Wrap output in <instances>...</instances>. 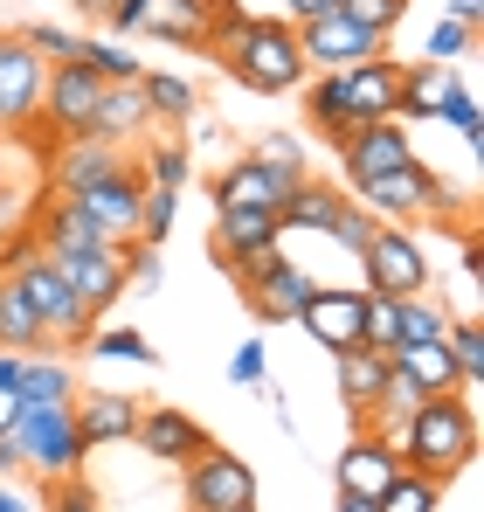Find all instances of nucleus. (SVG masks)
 Wrapping results in <instances>:
<instances>
[{
	"instance_id": "1",
	"label": "nucleus",
	"mask_w": 484,
	"mask_h": 512,
	"mask_svg": "<svg viewBox=\"0 0 484 512\" xmlns=\"http://www.w3.org/2000/svg\"><path fill=\"white\" fill-rule=\"evenodd\" d=\"M388 443L402 450L408 471H422V478L450 485V478L478 457V416H471V402H464V395H429V402H415L402 423L388 429Z\"/></svg>"
},
{
	"instance_id": "2",
	"label": "nucleus",
	"mask_w": 484,
	"mask_h": 512,
	"mask_svg": "<svg viewBox=\"0 0 484 512\" xmlns=\"http://www.w3.org/2000/svg\"><path fill=\"white\" fill-rule=\"evenodd\" d=\"M215 56H222V70H229L242 90H256V97H291V90L312 77V70H305V49H298V28H291V21H270V14H249Z\"/></svg>"
},
{
	"instance_id": "3",
	"label": "nucleus",
	"mask_w": 484,
	"mask_h": 512,
	"mask_svg": "<svg viewBox=\"0 0 484 512\" xmlns=\"http://www.w3.org/2000/svg\"><path fill=\"white\" fill-rule=\"evenodd\" d=\"M14 443H21V471H35V478H77L83 464H90V443L77 436V416H70V402H21V416L7 429Z\"/></svg>"
},
{
	"instance_id": "4",
	"label": "nucleus",
	"mask_w": 484,
	"mask_h": 512,
	"mask_svg": "<svg viewBox=\"0 0 484 512\" xmlns=\"http://www.w3.org/2000/svg\"><path fill=\"white\" fill-rule=\"evenodd\" d=\"M7 277L21 284V298H28V312H35V326H42L49 340H70V346H83L90 333H97V319L83 312V298L70 291V277H63V263H56L49 250L21 256V263H14Z\"/></svg>"
},
{
	"instance_id": "5",
	"label": "nucleus",
	"mask_w": 484,
	"mask_h": 512,
	"mask_svg": "<svg viewBox=\"0 0 484 512\" xmlns=\"http://www.w3.org/2000/svg\"><path fill=\"white\" fill-rule=\"evenodd\" d=\"M360 270H367V291H381V298H422L429 291V250L402 222H374V236L360 243Z\"/></svg>"
},
{
	"instance_id": "6",
	"label": "nucleus",
	"mask_w": 484,
	"mask_h": 512,
	"mask_svg": "<svg viewBox=\"0 0 484 512\" xmlns=\"http://www.w3.org/2000/svg\"><path fill=\"white\" fill-rule=\"evenodd\" d=\"M180 499H187V512H242V506H256V471L236 450L208 443L201 457L180 464Z\"/></svg>"
},
{
	"instance_id": "7",
	"label": "nucleus",
	"mask_w": 484,
	"mask_h": 512,
	"mask_svg": "<svg viewBox=\"0 0 484 512\" xmlns=\"http://www.w3.org/2000/svg\"><path fill=\"white\" fill-rule=\"evenodd\" d=\"M360 194V208L374 215V222H408V215H422V208H457V194L443 187V173L429 167V160H408L402 173H381V180H367V187H353Z\"/></svg>"
},
{
	"instance_id": "8",
	"label": "nucleus",
	"mask_w": 484,
	"mask_h": 512,
	"mask_svg": "<svg viewBox=\"0 0 484 512\" xmlns=\"http://www.w3.org/2000/svg\"><path fill=\"white\" fill-rule=\"evenodd\" d=\"M291 28H298V49H305V70H312V77L353 70V63H367V56H388V42L367 35L360 21H346L339 7H332V14H312V21H291Z\"/></svg>"
},
{
	"instance_id": "9",
	"label": "nucleus",
	"mask_w": 484,
	"mask_h": 512,
	"mask_svg": "<svg viewBox=\"0 0 484 512\" xmlns=\"http://www.w3.org/2000/svg\"><path fill=\"white\" fill-rule=\"evenodd\" d=\"M332 146H339V167H346V180H353V187H367V180H381V173H402L408 160H422L402 118H374V125H353V132H339Z\"/></svg>"
},
{
	"instance_id": "10",
	"label": "nucleus",
	"mask_w": 484,
	"mask_h": 512,
	"mask_svg": "<svg viewBox=\"0 0 484 512\" xmlns=\"http://www.w3.org/2000/svg\"><path fill=\"white\" fill-rule=\"evenodd\" d=\"M236 284H242V305H249V319H256V326H284V319H298V305L312 298V284H319V277H305L291 256L277 250L270 263L236 270Z\"/></svg>"
},
{
	"instance_id": "11",
	"label": "nucleus",
	"mask_w": 484,
	"mask_h": 512,
	"mask_svg": "<svg viewBox=\"0 0 484 512\" xmlns=\"http://www.w3.org/2000/svg\"><path fill=\"white\" fill-rule=\"evenodd\" d=\"M284 250V222L270 208H215V236L208 256H222V270H249V263H270Z\"/></svg>"
},
{
	"instance_id": "12",
	"label": "nucleus",
	"mask_w": 484,
	"mask_h": 512,
	"mask_svg": "<svg viewBox=\"0 0 484 512\" xmlns=\"http://www.w3.org/2000/svg\"><path fill=\"white\" fill-rule=\"evenodd\" d=\"M63 201H77L83 215L111 236V243H132L139 236V201H146V180H139V167L125 160L118 173H104V180H90V187H77V194H63Z\"/></svg>"
},
{
	"instance_id": "13",
	"label": "nucleus",
	"mask_w": 484,
	"mask_h": 512,
	"mask_svg": "<svg viewBox=\"0 0 484 512\" xmlns=\"http://www.w3.org/2000/svg\"><path fill=\"white\" fill-rule=\"evenodd\" d=\"M291 326H305L325 353L367 346V291H325V284H312V298L298 305V319H291Z\"/></svg>"
},
{
	"instance_id": "14",
	"label": "nucleus",
	"mask_w": 484,
	"mask_h": 512,
	"mask_svg": "<svg viewBox=\"0 0 484 512\" xmlns=\"http://www.w3.org/2000/svg\"><path fill=\"white\" fill-rule=\"evenodd\" d=\"M97 104H104V77H97V70H83V63H49V77H42V111H49V125H56L63 139H83V132H90Z\"/></svg>"
},
{
	"instance_id": "15",
	"label": "nucleus",
	"mask_w": 484,
	"mask_h": 512,
	"mask_svg": "<svg viewBox=\"0 0 484 512\" xmlns=\"http://www.w3.org/2000/svg\"><path fill=\"white\" fill-rule=\"evenodd\" d=\"M332 84H339V111H346V132H353V125L395 118L402 63H395V56H367V63H353V70H332Z\"/></svg>"
},
{
	"instance_id": "16",
	"label": "nucleus",
	"mask_w": 484,
	"mask_h": 512,
	"mask_svg": "<svg viewBox=\"0 0 484 512\" xmlns=\"http://www.w3.org/2000/svg\"><path fill=\"white\" fill-rule=\"evenodd\" d=\"M305 173H291V167H270V160H256V153H242L236 167H222L215 173V208H284L291 201V187H298Z\"/></svg>"
},
{
	"instance_id": "17",
	"label": "nucleus",
	"mask_w": 484,
	"mask_h": 512,
	"mask_svg": "<svg viewBox=\"0 0 484 512\" xmlns=\"http://www.w3.org/2000/svg\"><path fill=\"white\" fill-rule=\"evenodd\" d=\"M42 77H49V63L21 42V28L0 35V125L42 118Z\"/></svg>"
},
{
	"instance_id": "18",
	"label": "nucleus",
	"mask_w": 484,
	"mask_h": 512,
	"mask_svg": "<svg viewBox=\"0 0 484 512\" xmlns=\"http://www.w3.org/2000/svg\"><path fill=\"white\" fill-rule=\"evenodd\" d=\"M132 443H139L153 464H173V471H180V464H187V457H201L215 436L194 423L187 409H166V402H160V409H139V423H132Z\"/></svg>"
},
{
	"instance_id": "19",
	"label": "nucleus",
	"mask_w": 484,
	"mask_h": 512,
	"mask_svg": "<svg viewBox=\"0 0 484 512\" xmlns=\"http://www.w3.org/2000/svg\"><path fill=\"white\" fill-rule=\"evenodd\" d=\"M402 471V450L381 436V429H353V443L332 457V478H339V492H360V499H374L388 478Z\"/></svg>"
},
{
	"instance_id": "20",
	"label": "nucleus",
	"mask_w": 484,
	"mask_h": 512,
	"mask_svg": "<svg viewBox=\"0 0 484 512\" xmlns=\"http://www.w3.org/2000/svg\"><path fill=\"white\" fill-rule=\"evenodd\" d=\"M56 263H63V277H70V291L83 298V312H90V319H104V312L125 298V263H118V243L83 250V256H56Z\"/></svg>"
},
{
	"instance_id": "21",
	"label": "nucleus",
	"mask_w": 484,
	"mask_h": 512,
	"mask_svg": "<svg viewBox=\"0 0 484 512\" xmlns=\"http://www.w3.org/2000/svg\"><path fill=\"white\" fill-rule=\"evenodd\" d=\"M153 111H146V97H139V84H104V104H97V118H90V132L83 139H104V146H139V139H153Z\"/></svg>"
},
{
	"instance_id": "22",
	"label": "nucleus",
	"mask_w": 484,
	"mask_h": 512,
	"mask_svg": "<svg viewBox=\"0 0 484 512\" xmlns=\"http://www.w3.org/2000/svg\"><path fill=\"white\" fill-rule=\"evenodd\" d=\"M332 367H339V402L353 409V423L367 429L381 388H388V353L381 346H346V353H332Z\"/></svg>"
},
{
	"instance_id": "23",
	"label": "nucleus",
	"mask_w": 484,
	"mask_h": 512,
	"mask_svg": "<svg viewBox=\"0 0 484 512\" xmlns=\"http://www.w3.org/2000/svg\"><path fill=\"white\" fill-rule=\"evenodd\" d=\"M388 360H395V374H408L422 395H464V374H457L450 340H402V346H388Z\"/></svg>"
},
{
	"instance_id": "24",
	"label": "nucleus",
	"mask_w": 484,
	"mask_h": 512,
	"mask_svg": "<svg viewBox=\"0 0 484 512\" xmlns=\"http://www.w3.org/2000/svg\"><path fill=\"white\" fill-rule=\"evenodd\" d=\"M70 416H77V436L90 443V450H97V443H132L139 402H132V395L97 388V395H70Z\"/></svg>"
},
{
	"instance_id": "25",
	"label": "nucleus",
	"mask_w": 484,
	"mask_h": 512,
	"mask_svg": "<svg viewBox=\"0 0 484 512\" xmlns=\"http://www.w3.org/2000/svg\"><path fill=\"white\" fill-rule=\"evenodd\" d=\"M104 243H111V236L83 215L77 201L56 194V201L42 208V250H49V256H83V250H104Z\"/></svg>"
},
{
	"instance_id": "26",
	"label": "nucleus",
	"mask_w": 484,
	"mask_h": 512,
	"mask_svg": "<svg viewBox=\"0 0 484 512\" xmlns=\"http://www.w3.org/2000/svg\"><path fill=\"white\" fill-rule=\"evenodd\" d=\"M139 35H160L180 49H208V0H146Z\"/></svg>"
},
{
	"instance_id": "27",
	"label": "nucleus",
	"mask_w": 484,
	"mask_h": 512,
	"mask_svg": "<svg viewBox=\"0 0 484 512\" xmlns=\"http://www.w3.org/2000/svg\"><path fill=\"white\" fill-rule=\"evenodd\" d=\"M125 167V153L118 146H104V139H63V153H56V194H77L90 180H104V173Z\"/></svg>"
},
{
	"instance_id": "28",
	"label": "nucleus",
	"mask_w": 484,
	"mask_h": 512,
	"mask_svg": "<svg viewBox=\"0 0 484 512\" xmlns=\"http://www.w3.org/2000/svg\"><path fill=\"white\" fill-rule=\"evenodd\" d=\"M339 208H346V194H339V187H325V180H298V187H291V201L277 208V222H284V236H291V229H319V236H332Z\"/></svg>"
},
{
	"instance_id": "29",
	"label": "nucleus",
	"mask_w": 484,
	"mask_h": 512,
	"mask_svg": "<svg viewBox=\"0 0 484 512\" xmlns=\"http://www.w3.org/2000/svg\"><path fill=\"white\" fill-rule=\"evenodd\" d=\"M450 63H402V84H395V118H436V104H443V90H450Z\"/></svg>"
},
{
	"instance_id": "30",
	"label": "nucleus",
	"mask_w": 484,
	"mask_h": 512,
	"mask_svg": "<svg viewBox=\"0 0 484 512\" xmlns=\"http://www.w3.org/2000/svg\"><path fill=\"white\" fill-rule=\"evenodd\" d=\"M14 395H21V402H70V395H77V374H70V360H56V353H28Z\"/></svg>"
},
{
	"instance_id": "31",
	"label": "nucleus",
	"mask_w": 484,
	"mask_h": 512,
	"mask_svg": "<svg viewBox=\"0 0 484 512\" xmlns=\"http://www.w3.org/2000/svg\"><path fill=\"white\" fill-rule=\"evenodd\" d=\"M49 333L35 326V312H28V298H21V284L14 277H0V353H42Z\"/></svg>"
},
{
	"instance_id": "32",
	"label": "nucleus",
	"mask_w": 484,
	"mask_h": 512,
	"mask_svg": "<svg viewBox=\"0 0 484 512\" xmlns=\"http://www.w3.org/2000/svg\"><path fill=\"white\" fill-rule=\"evenodd\" d=\"M436 506H443V485L422 478V471H408V464L374 492V512H436Z\"/></svg>"
},
{
	"instance_id": "33",
	"label": "nucleus",
	"mask_w": 484,
	"mask_h": 512,
	"mask_svg": "<svg viewBox=\"0 0 484 512\" xmlns=\"http://www.w3.org/2000/svg\"><path fill=\"white\" fill-rule=\"evenodd\" d=\"M139 97H146V111L153 118H194V84L187 77H173V70H139Z\"/></svg>"
},
{
	"instance_id": "34",
	"label": "nucleus",
	"mask_w": 484,
	"mask_h": 512,
	"mask_svg": "<svg viewBox=\"0 0 484 512\" xmlns=\"http://www.w3.org/2000/svg\"><path fill=\"white\" fill-rule=\"evenodd\" d=\"M77 63H83V70H97L104 84H139V56H132L125 42H104V35H83Z\"/></svg>"
},
{
	"instance_id": "35",
	"label": "nucleus",
	"mask_w": 484,
	"mask_h": 512,
	"mask_svg": "<svg viewBox=\"0 0 484 512\" xmlns=\"http://www.w3.org/2000/svg\"><path fill=\"white\" fill-rule=\"evenodd\" d=\"M83 353H97V360H132V367H160V353L153 340L139 333V326H111V333H90Z\"/></svg>"
},
{
	"instance_id": "36",
	"label": "nucleus",
	"mask_w": 484,
	"mask_h": 512,
	"mask_svg": "<svg viewBox=\"0 0 484 512\" xmlns=\"http://www.w3.org/2000/svg\"><path fill=\"white\" fill-rule=\"evenodd\" d=\"M443 340L457 353V374H464V395L484 388V326L478 319H457V326H443Z\"/></svg>"
},
{
	"instance_id": "37",
	"label": "nucleus",
	"mask_w": 484,
	"mask_h": 512,
	"mask_svg": "<svg viewBox=\"0 0 484 512\" xmlns=\"http://www.w3.org/2000/svg\"><path fill=\"white\" fill-rule=\"evenodd\" d=\"M118 263H125V291H160L166 284V256L153 250V243H118Z\"/></svg>"
},
{
	"instance_id": "38",
	"label": "nucleus",
	"mask_w": 484,
	"mask_h": 512,
	"mask_svg": "<svg viewBox=\"0 0 484 512\" xmlns=\"http://www.w3.org/2000/svg\"><path fill=\"white\" fill-rule=\"evenodd\" d=\"M436 118H443V125H450V132H464V146H471V153H478V97H471V84H464V77H450V90H443V104H436Z\"/></svg>"
},
{
	"instance_id": "39",
	"label": "nucleus",
	"mask_w": 484,
	"mask_h": 512,
	"mask_svg": "<svg viewBox=\"0 0 484 512\" xmlns=\"http://www.w3.org/2000/svg\"><path fill=\"white\" fill-rule=\"evenodd\" d=\"M173 215H180V194L173 187H146V201H139V243L160 250L166 236H173Z\"/></svg>"
},
{
	"instance_id": "40",
	"label": "nucleus",
	"mask_w": 484,
	"mask_h": 512,
	"mask_svg": "<svg viewBox=\"0 0 484 512\" xmlns=\"http://www.w3.org/2000/svg\"><path fill=\"white\" fill-rule=\"evenodd\" d=\"M187 173H194L187 146H173V139H166V146H146V173H139L146 187H173V194H180V187H187Z\"/></svg>"
},
{
	"instance_id": "41",
	"label": "nucleus",
	"mask_w": 484,
	"mask_h": 512,
	"mask_svg": "<svg viewBox=\"0 0 484 512\" xmlns=\"http://www.w3.org/2000/svg\"><path fill=\"white\" fill-rule=\"evenodd\" d=\"M21 42H28L42 63H77V49H83V35L56 28V21H28V28H21Z\"/></svg>"
},
{
	"instance_id": "42",
	"label": "nucleus",
	"mask_w": 484,
	"mask_h": 512,
	"mask_svg": "<svg viewBox=\"0 0 484 512\" xmlns=\"http://www.w3.org/2000/svg\"><path fill=\"white\" fill-rule=\"evenodd\" d=\"M339 14H346V21H360L367 35H381V42H388V35L402 28L408 0H339Z\"/></svg>"
},
{
	"instance_id": "43",
	"label": "nucleus",
	"mask_w": 484,
	"mask_h": 512,
	"mask_svg": "<svg viewBox=\"0 0 484 512\" xmlns=\"http://www.w3.org/2000/svg\"><path fill=\"white\" fill-rule=\"evenodd\" d=\"M402 340V298H381V291H367V346H388Z\"/></svg>"
},
{
	"instance_id": "44",
	"label": "nucleus",
	"mask_w": 484,
	"mask_h": 512,
	"mask_svg": "<svg viewBox=\"0 0 484 512\" xmlns=\"http://www.w3.org/2000/svg\"><path fill=\"white\" fill-rule=\"evenodd\" d=\"M457 56H471V28L443 14V21L429 28V42H422V63H457Z\"/></svg>"
},
{
	"instance_id": "45",
	"label": "nucleus",
	"mask_w": 484,
	"mask_h": 512,
	"mask_svg": "<svg viewBox=\"0 0 484 512\" xmlns=\"http://www.w3.org/2000/svg\"><path fill=\"white\" fill-rule=\"evenodd\" d=\"M443 326H450V319H443V305H429V291H422V298H402V340H443Z\"/></svg>"
},
{
	"instance_id": "46",
	"label": "nucleus",
	"mask_w": 484,
	"mask_h": 512,
	"mask_svg": "<svg viewBox=\"0 0 484 512\" xmlns=\"http://www.w3.org/2000/svg\"><path fill=\"white\" fill-rule=\"evenodd\" d=\"M367 236H374V215H367L360 201H346V208H339V222H332V243L360 256V243H367Z\"/></svg>"
},
{
	"instance_id": "47",
	"label": "nucleus",
	"mask_w": 484,
	"mask_h": 512,
	"mask_svg": "<svg viewBox=\"0 0 484 512\" xmlns=\"http://www.w3.org/2000/svg\"><path fill=\"white\" fill-rule=\"evenodd\" d=\"M263 374H270V353H263V340H242L236 353H229V381H236V388H256Z\"/></svg>"
},
{
	"instance_id": "48",
	"label": "nucleus",
	"mask_w": 484,
	"mask_h": 512,
	"mask_svg": "<svg viewBox=\"0 0 484 512\" xmlns=\"http://www.w3.org/2000/svg\"><path fill=\"white\" fill-rule=\"evenodd\" d=\"M49 512H104V499H97L83 478H56V492H49Z\"/></svg>"
},
{
	"instance_id": "49",
	"label": "nucleus",
	"mask_w": 484,
	"mask_h": 512,
	"mask_svg": "<svg viewBox=\"0 0 484 512\" xmlns=\"http://www.w3.org/2000/svg\"><path fill=\"white\" fill-rule=\"evenodd\" d=\"M256 160H270V167H291V173H305V146H298V139H284V132H270V139L256 146Z\"/></svg>"
},
{
	"instance_id": "50",
	"label": "nucleus",
	"mask_w": 484,
	"mask_h": 512,
	"mask_svg": "<svg viewBox=\"0 0 484 512\" xmlns=\"http://www.w3.org/2000/svg\"><path fill=\"white\" fill-rule=\"evenodd\" d=\"M139 21H146V0H118V7H111V28H118V35H139Z\"/></svg>"
},
{
	"instance_id": "51",
	"label": "nucleus",
	"mask_w": 484,
	"mask_h": 512,
	"mask_svg": "<svg viewBox=\"0 0 484 512\" xmlns=\"http://www.w3.org/2000/svg\"><path fill=\"white\" fill-rule=\"evenodd\" d=\"M0 512H35V499H28L14 478H0Z\"/></svg>"
},
{
	"instance_id": "52",
	"label": "nucleus",
	"mask_w": 484,
	"mask_h": 512,
	"mask_svg": "<svg viewBox=\"0 0 484 512\" xmlns=\"http://www.w3.org/2000/svg\"><path fill=\"white\" fill-rule=\"evenodd\" d=\"M0 478H21V443L0 436Z\"/></svg>"
},
{
	"instance_id": "53",
	"label": "nucleus",
	"mask_w": 484,
	"mask_h": 512,
	"mask_svg": "<svg viewBox=\"0 0 484 512\" xmlns=\"http://www.w3.org/2000/svg\"><path fill=\"white\" fill-rule=\"evenodd\" d=\"M284 7H291V21H312V14H332L339 0H284Z\"/></svg>"
},
{
	"instance_id": "54",
	"label": "nucleus",
	"mask_w": 484,
	"mask_h": 512,
	"mask_svg": "<svg viewBox=\"0 0 484 512\" xmlns=\"http://www.w3.org/2000/svg\"><path fill=\"white\" fill-rule=\"evenodd\" d=\"M478 14H484V0H450V21H464V28H478Z\"/></svg>"
},
{
	"instance_id": "55",
	"label": "nucleus",
	"mask_w": 484,
	"mask_h": 512,
	"mask_svg": "<svg viewBox=\"0 0 484 512\" xmlns=\"http://www.w3.org/2000/svg\"><path fill=\"white\" fill-rule=\"evenodd\" d=\"M14 416H21V395H14V388H0V436L14 429Z\"/></svg>"
},
{
	"instance_id": "56",
	"label": "nucleus",
	"mask_w": 484,
	"mask_h": 512,
	"mask_svg": "<svg viewBox=\"0 0 484 512\" xmlns=\"http://www.w3.org/2000/svg\"><path fill=\"white\" fill-rule=\"evenodd\" d=\"M70 7H77V14H90V21H111V7H118V0H70Z\"/></svg>"
},
{
	"instance_id": "57",
	"label": "nucleus",
	"mask_w": 484,
	"mask_h": 512,
	"mask_svg": "<svg viewBox=\"0 0 484 512\" xmlns=\"http://www.w3.org/2000/svg\"><path fill=\"white\" fill-rule=\"evenodd\" d=\"M332 512H374V499H360V492H339V506Z\"/></svg>"
},
{
	"instance_id": "58",
	"label": "nucleus",
	"mask_w": 484,
	"mask_h": 512,
	"mask_svg": "<svg viewBox=\"0 0 484 512\" xmlns=\"http://www.w3.org/2000/svg\"><path fill=\"white\" fill-rule=\"evenodd\" d=\"M242 512H256V506H242Z\"/></svg>"
}]
</instances>
